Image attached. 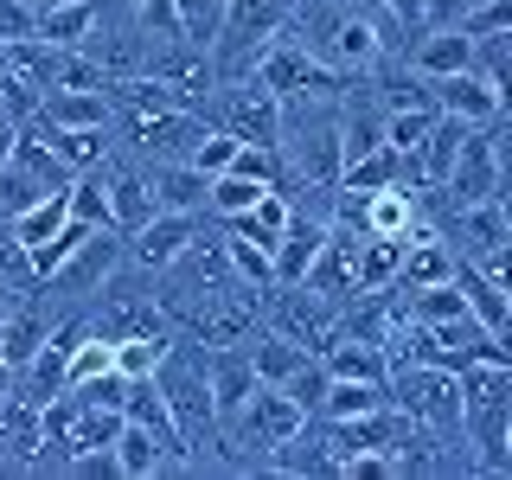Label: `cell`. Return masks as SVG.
<instances>
[{
  "mask_svg": "<svg viewBox=\"0 0 512 480\" xmlns=\"http://www.w3.org/2000/svg\"><path fill=\"white\" fill-rule=\"evenodd\" d=\"M26 128H39V141L71 173H90V167H103V160L116 154V135H109V128H58V122H39V116H26Z\"/></svg>",
  "mask_w": 512,
  "mask_h": 480,
  "instance_id": "cell-13",
  "label": "cell"
},
{
  "mask_svg": "<svg viewBox=\"0 0 512 480\" xmlns=\"http://www.w3.org/2000/svg\"><path fill=\"white\" fill-rule=\"evenodd\" d=\"M148 173V192H154V212H205V173L192 160H141Z\"/></svg>",
  "mask_w": 512,
  "mask_h": 480,
  "instance_id": "cell-12",
  "label": "cell"
},
{
  "mask_svg": "<svg viewBox=\"0 0 512 480\" xmlns=\"http://www.w3.org/2000/svg\"><path fill=\"white\" fill-rule=\"evenodd\" d=\"M64 205H71L77 224H109V199H103V173H77L71 186H64Z\"/></svg>",
  "mask_w": 512,
  "mask_h": 480,
  "instance_id": "cell-30",
  "label": "cell"
},
{
  "mask_svg": "<svg viewBox=\"0 0 512 480\" xmlns=\"http://www.w3.org/2000/svg\"><path fill=\"white\" fill-rule=\"evenodd\" d=\"M455 276V250L436 237V224H416L404 237V269H397V288H429Z\"/></svg>",
  "mask_w": 512,
  "mask_h": 480,
  "instance_id": "cell-17",
  "label": "cell"
},
{
  "mask_svg": "<svg viewBox=\"0 0 512 480\" xmlns=\"http://www.w3.org/2000/svg\"><path fill=\"white\" fill-rule=\"evenodd\" d=\"M416 224H423V205H416L410 186L365 192V237H410Z\"/></svg>",
  "mask_w": 512,
  "mask_h": 480,
  "instance_id": "cell-19",
  "label": "cell"
},
{
  "mask_svg": "<svg viewBox=\"0 0 512 480\" xmlns=\"http://www.w3.org/2000/svg\"><path fill=\"white\" fill-rule=\"evenodd\" d=\"M7 148H13V122H0V160H7Z\"/></svg>",
  "mask_w": 512,
  "mask_h": 480,
  "instance_id": "cell-36",
  "label": "cell"
},
{
  "mask_svg": "<svg viewBox=\"0 0 512 480\" xmlns=\"http://www.w3.org/2000/svg\"><path fill=\"white\" fill-rule=\"evenodd\" d=\"M173 340H180V333H128V340H116V372L122 378H154V365L173 352Z\"/></svg>",
  "mask_w": 512,
  "mask_h": 480,
  "instance_id": "cell-24",
  "label": "cell"
},
{
  "mask_svg": "<svg viewBox=\"0 0 512 480\" xmlns=\"http://www.w3.org/2000/svg\"><path fill=\"white\" fill-rule=\"evenodd\" d=\"M429 122H436V109H378V135H384V148H397V154H410L416 141L429 135Z\"/></svg>",
  "mask_w": 512,
  "mask_h": 480,
  "instance_id": "cell-28",
  "label": "cell"
},
{
  "mask_svg": "<svg viewBox=\"0 0 512 480\" xmlns=\"http://www.w3.org/2000/svg\"><path fill=\"white\" fill-rule=\"evenodd\" d=\"M320 237H327V224L320 218H301L295 212V224L269 244V282L276 288H288V282H301L308 276V263H314V250H320Z\"/></svg>",
  "mask_w": 512,
  "mask_h": 480,
  "instance_id": "cell-16",
  "label": "cell"
},
{
  "mask_svg": "<svg viewBox=\"0 0 512 480\" xmlns=\"http://www.w3.org/2000/svg\"><path fill=\"white\" fill-rule=\"evenodd\" d=\"M116 263H122V231L96 224V231H90L71 256H64V263L45 269L32 295H39L52 314H84V308H90V295L109 282V269H116Z\"/></svg>",
  "mask_w": 512,
  "mask_h": 480,
  "instance_id": "cell-4",
  "label": "cell"
},
{
  "mask_svg": "<svg viewBox=\"0 0 512 480\" xmlns=\"http://www.w3.org/2000/svg\"><path fill=\"white\" fill-rule=\"evenodd\" d=\"M96 13H103V0H52V7H39V39H52V45H84L90 39V26H96Z\"/></svg>",
  "mask_w": 512,
  "mask_h": 480,
  "instance_id": "cell-22",
  "label": "cell"
},
{
  "mask_svg": "<svg viewBox=\"0 0 512 480\" xmlns=\"http://www.w3.org/2000/svg\"><path fill=\"white\" fill-rule=\"evenodd\" d=\"M391 404L404 410L416 429H429V436H442V442H461V384H455V372L423 365V359H397L391 365Z\"/></svg>",
  "mask_w": 512,
  "mask_h": 480,
  "instance_id": "cell-6",
  "label": "cell"
},
{
  "mask_svg": "<svg viewBox=\"0 0 512 480\" xmlns=\"http://www.w3.org/2000/svg\"><path fill=\"white\" fill-rule=\"evenodd\" d=\"M429 103L442 116L468 122V128H487V122H506V96L474 71H448V77H429Z\"/></svg>",
  "mask_w": 512,
  "mask_h": 480,
  "instance_id": "cell-11",
  "label": "cell"
},
{
  "mask_svg": "<svg viewBox=\"0 0 512 480\" xmlns=\"http://www.w3.org/2000/svg\"><path fill=\"white\" fill-rule=\"evenodd\" d=\"M32 116L58 128H109V90H45Z\"/></svg>",
  "mask_w": 512,
  "mask_h": 480,
  "instance_id": "cell-18",
  "label": "cell"
},
{
  "mask_svg": "<svg viewBox=\"0 0 512 480\" xmlns=\"http://www.w3.org/2000/svg\"><path fill=\"white\" fill-rule=\"evenodd\" d=\"M109 468H116L122 480H154V474H173V455L160 448L154 429H141V423H128V416H122L116 442H109Z\"/></svg>",
  "mask_w": 512,
  "mask_h": 480,
  "instance_id": "cell-14",
  "label": "cell"
},
{
  "mask_svg": "<svg viewBox=\"0 0 512 480\" xmlns=\"http://www.w3.org/2000/svg\"><path fill=\"white\" fill-rule=\"evenodd\" d=\"M39 7H52V0H39Z\"/></svg>",
  "mask_w": 512,
  "mask_h": 480,
  "instance_id": "cell-37",
  "label": "cell"
},
{
  "mask_svg": "<svg viewBox=\"0 0 512 480\" xmlns=\"http://www.w3.org/2000/svg\"><path fill=\"white\" fill-rule=\"evenodd\" d=\"M288 32L340 77H365L378 58H404V39L384 26L372 0H295Z\"/></svg>",
  "mask_w": 512,
  "mask_h": 480,
  "instance_id": "cell-1",
  "label": "cell"
},
{
  "mask_svg": "<svg viewBox=\"0 0 512 480\" xmlns=\"http://www.w3.org/2000/svg\"><path fill=\"white\" fill-rule=\"evenodd\" d=\"M288 13H295V0H224V20H218V39H212L218 84L250 71V58L288 26Z\"/></svg>",
  "mask_w": 512,
  "mask_h": 480,
  "instance_id": "cell-7",
  "label": "cell"
},
{
  "mask_svg": "<svg viewBox=\"0 0 512 480\" xmlns=\"http://www.w3.org/2000/svg\"><path fill=\"white\" fill-rule=\"evenodd\" d=\"M474 77H487L500 96H512V32H480L474 39Z\"/></svg>",
  "mask_w": 512,
  "mask_h": 480,
  "instance_id": "cell-26",
  "label": "cell"
},
{
  "mask_svg": "<svg viewBox=\"0 0 512 480\" xmlns=\"http://www.w3.org/2000/svg\"><path fill=\"white\" fill-rule=\"evenodd\" d=\"M231 154H237V135H224V128H205V135L192 141V154H186V160L205 173V180H212V173L231 167Z\"/></svg>",
  "mask_w": 512,
  "mask_h": 480,
  "instance_id": "cell-31",
  "label": "cell"
},
{
  "mask_svg": "<svg viewBox=\"0 0 512 480\" xmlns=\"http://www.w3.org/2000/svg\"><path fill=\"white\" fill-rule=\"evenodd\" d=\"M64 218H71V205H64V192H45V199H32V205H26L20 218H7V231L20 237L26 250H39L45 237H52L58 224H64Z\"/></svg>",
  "mask_w": 512,
  "mask_h": 480,
  "instance_id": "cell-23",
  "label": "cell"
},
{
  "mask_svg": "<svg viewBox=\"0 0 512 480\" xmlns=\"http://www.w3.org/2000/svg\"><path fill=\"white\" fill-rule=\"evenodd\" d=\"M205 224V212H154L148 224H135V231L122 237V269H135V276H160V269L173 263L186 244H192V231Z\"/></svg>",
  "mask_w": 512,
  "mask_h": 480,
  "instance_id": "cell-9",
  "label": "cell"
},
{
  "mask_svg": "<svg viewBox=\"0 0 512 480\" xmlns=\"http://www.w3.org/2000/svg\"><path fill=\"white\" fill-rule=\"evenodd\" d=\"M372 7L384 13V26H391L397 39H404V52L429 32V26H423V0H372Z\"/></svg>",
  "mask_w": 512,
  "mask_h": 480,
  "instance_id": "cell-32",
  "label": "cell"
},
{
  "mask_svg": "<svg viewBox=\"0 0 512 480\" xmlns=\"http://www.w3.org/2000/svg\"><path fill=\"white\" fill-rule=\"evenodd\" d=\"M455 288H461V301H468V314L480 320V327L506 340V333H512V288H500L493 276H480V269L461 263V256H455Z\"/></svg>",
  "mask_w": 512,
  "mask_h": 480,
  "instance_id": "cell-15",
  "label": "cell"
},
{
  "mask_svg": "<svg viewBox=\"0 0 512 480\" xmlns=\"http://www.w3.org/2000/svg\"><path fill=\"white\" fill-rule=\"evenodd\" d=\"M173 20H180V39H192V45L212 52L218 20H224V0H173Z\"/></svg>",
  "mask_w": 512,
  "mask_h": 480,
  "instance_id": "cell-29",
  "label": "cell"
},
{
  "mask_svg": "<svg viewBox=\"0 0 512 480\" xmlns=\"http://www.w3.org/2000/svg\"><path fill=\"white\" fill-rule=\"evenodd\" d=\"M244 77H256L263 90H276L282 103H327V96H340V90H346V77H340V71H327V64H320L288 26L250 58V71H244Z\"/></svg>",
  "mask_w": 512,
  "mask_h": 480,
  "instance_id": "cell-5",
  "label": "cell"
},
{
  "mask_svg": "<svg viewBox=\"0 0 512 480\" xmlns=\"http://www.w3.org/2000/svg\"><path fill=\"white\" fill-rule=\"evenodd\" d=\"M96 173H103V199H109V231H135V224H148L154 218V192H148V173H141V160L135 154H109L103 160V167H96Z\"/></svg>",
  "mask_w": 512,
  "mask_h": 480,
  "instance_id": "cell-10",
  "label": "cell"
},
{
  "mask_svg": "<svg viewBox=\"0 0 512 480\" xmlns=\"http://www.w3.org/2000/svg\"><path fill=\"white\" fill-rule=\"evenodd\" d=\"M32 199H45V186H39V173L20 167V160H0V218H20Z\"/></svg>",
  "mask_w": 512,
  "mask_h": 480,
  "instance_id": "cell-27",
  "label": "cell"
},
{
  "mask_svg": "<svg viewBox=\"0 0 512 480\" xmlns=\"http://www.w3.org/2000/svg\"><path fill=\"white\" fill-rule=\"evenodd\" d=\"M474 0H423V26H455Z\"/></svg>",
  "mask_w": 512,
  "mask_h": 480,
  "instance_id": "cell-34",
  "label": "cell"
},
{
  "mask_svg": "<svg viewBox=\"0 0 512 480\" xmlns=\"http://www.w3.org/2000/svg\"><path fill=\"white\" fill-rule=\"evenodd\" d=\"M205 122L224 128L237 141H256V148H276L282 141V96L263 90L256 77H224V84L205 96Z\"/></svg>",
  "mask_w": 512,
  "mask_h": 480,
  "instance_id": "cell-8",
  "label": "cell"
},
{
  "mask_svg": "<svg viewBox=\"0 0 512 480\" xmlns=\"http://www.w3.org/2000/svg\"><path fill=\"white\" fill-rule=\"evenodd\" d=\"M7 397H13V365L0 359V404H7Z\"/></svg>",
  "mask_w": 512,
  "mask_h": 480,
  "instance_id": "cell-35",
  "label": "cell"
},
{
  "mask_svg": "<svg viewBox=\"0 0 512 480\" xmlns=\"http://www.w3.org/2000/svg\"><path fill=\"white\" fill-rule=\"evenodd\" d=\"M455 32H468V39H480V32H512V0H474L455 20Z\"/></svg>",
  "mask_w": 512,
  "mask_h": 480,
  "instance_id": "cell-33",
  "label": "cell"
},
{
  "mask_svg": "<svg viewBox=\"0 0 512 480\" xmlns=\"http://www.w3.org/2000/svg\"><path fill=\"white\" fill-rule=\"evenodd\" d=\"M461 384V442L474 455V480L512 474V359L455 365Z\"/></svg>",
  "mask_w": 512,
  "mask_h": 480,
  "instance_id": "cell-2",
  "label": "cell"
},
{
  "mask_svg": "<svg viewBox=\"0 0 512 480\" xmlns=\"http://www.w3.org/2000/svg\"><path fill=\"white\" fill-rule=\"evenodd\" d=\"M404 269V237H359L352 250V288H391Z\"/></svg>",
  "mask_w": 512,
  "mask_h": 480,
  "instance_id": "cell-21",
  "label": "cell"
},
{
  "mask_svg": "<svg viewBox=\"0 0 512 480\" xmlns=\"http://www.w3.org/2000/svg\"><path fill=\"white\" fill-rule=\"evenodd\" d=\"M154 391L167 404L173 429L186 442V468H218V410L205 391V359L192 340H173V352L154 365Z\"/></svg>",
  "mask_w": 512,
  "mask_h": 480,
  "instance_id": "cell-3",
  "label": "cell"
},
{
  "mask_svg": "<svg viewBox=\"0 0 512 480\" xmlns=\"http://www.w3.org/2000/svg\"><path fill=\"white\" fill-rule=\"evenodd\" d=\"M0 288H7L13 301H20V295H32V288H39V269H32V250H26L20 237L7 231V218H0Z\"/></svg>",
  "mask_w": 512,
  "mask_h": 480,
  "instance_id": "cell-25",
  "label": "cell"
},
{
  "mask_svg": "<svg viewBox=\"0 0 512 480\" xmlns=\"http://www.w3.org/2000/svg\"><path fill=\"white\" fill-rule=\"evenodd\" d=\"M391 404V378H327L314 416H372Z\"/></svg>",
  "mask_w": 512,
  "mask_h": 480,
  "instance_id": "cell-20",
  "label": "cell"
}]
</instances>
